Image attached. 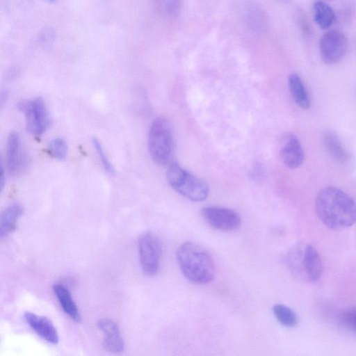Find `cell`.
Listing matches in <instances>:
<instances>
[{"instance_id":"obj_25","label":"cell","mask_w":356,"mask_h":356,"mask_svg":"<svg viewBox=\"0 0 356 356\" xmlns=\"http://www.w3.org/2000/svg\"><path fill=\"white\" fill-rule=\"evenodd\" d=\"M43 1L51 3V2H54L56 0H43Z\"/></svg>"},{"instance_id":"obj_24","label":"cell","mask_w":356,"mask_h":356,"mask_svg":"<svg viewBox=\"0 0 356 356\" xmlns=\"http://www.w3.org/2000/svg\"><path fill=\"white\" fill-rule=\"evenodd\" d=\"M55 38V32L51 28L44 29L39 35V42L42 44H51Z\"/></svg>"},{"instance_id":"obj_23","label":"cell","mask_w":356,"mask_h":356,"mask_svg":"<svg viewBox=\"0 0 356 356\" xmlns=\"http://www.w3.org/2000/svg\"><path fill=\"white\" fill-rule=\"evenodd\" d=\"M341 324L347 329L356 333V311L350 309L345 311L340 316Z\"/></svg>"},{"instance_id":"obj_20","label":"cell","mask_w":356,"mask_h":356,"mask_svg":"<svg viewBox=\"0 0 356 356\" xmlns=\"http://www.w3.org/2000/svg\"><path fill=\"white\" fill-rule=\"evenodd\" d=\"M161 15L169 19L177 17L180 13L181 0H154Z\"/></svg>"},{"instance_id":"obj_14","label":"cell","mask_w":356,"mask_h":356,"mask_svg":"<svg viewBox=\"0 0 356 356\" xmlns=\"http://www.w3.org/2000/svg\"><path fill=\"white\" fill-rule=\"evenodd\" d=\"M53 291L64 312L75 322H80L81 316L70 291L61 284H55Z\"/></svg>"},{"instance_id":"obj_26","label":"cell","mask_w":356,"mask_h":356,"mask_svg":"<svg viewBox=\"0 0 356 356\" xmlns=\"http://www.w3.org/2000/svg\"><path fill=\"white\" fill-rule=\"evenodd\" d=\"M355 311H356V309H355Z\"/></svg>"},{"instance_id":"obj_7","label":"cell","mask_w":356,"mask_h":356,"mask_svg":"<svg viewBox=\"0 0 356 356\" xmlns=\"http://www.w3.org/2000/svg\"><path fill=\"white\" fill-rule=\"evenodd\" d=\"M138 252L144 273L150 276L156 275L161 254V247L157 236L150 232L143 234L138 240Z\"/></svg>"},{"instance_id":"obj_8","label":"cell","mask_w":356,"mask_h":356,"mask_svg":"<svg viewBox=\"0 0 356 356\" xmlns=\"http://www.w3.org/2000/svg\"><path fill=\"white\" fill-rule=\"evenodd\" d=\"M348 46V38L342 31L331 30L326 32L319 42L322 60L327 65L339 63L346 55Z\"/></svg>"},{"instance_id":"obj_15","label":"cell","mask_w":356,"mask_h":356,"mask_svg":"<svg viewBox=\"0 0 356 356\" xmlns=\"http://www.w3.org/2000/svg\"><path fill=\"white\" fill-rule=\"evenodd\" d=\"M24 209L21 204L14 203L6 208L0 218V237H6L16 228L17 221L23 214Z\"/></svg>"},{"instance_id":"obj_16","label":"cell","mask_w":356,"mask_h":356,"mask_svg":"<svg viewBox=\"0 0 356 356\" xmlns=\"http://www.w3.org/2000/svg\"><path fill=\"white\" fill-rule=\"evenodd\" d=\"M289 90L293 100L300 107L307 109L310 106V99L302 79L298 74L293 73L288 79Z\"/></svg>"},{"instance_id":"obj_21","label":"cell","mask_w":356,"mask_h":356,"mask_svg":"<svg viewBox=\"0 0 356 356\" xmlns=\"http://www.w3.org/2000/svg\"><path fill=\"white\" fill-rule=\"evenodd\" d=\"M49 149L54 157L63 160L67 154L68 146L63 138H56L49 142Z\"/></svg>"},{"instance_id":"obj_19","label":"cell","mask_w":356,"mask_h":356,"mask_svg":"<svg viewBox=\"0 0 356 356\" xmlns=\"http://www.w3.org/2000/svg\"><path fill=\"white\" fill-rule=\"evenodd\" d=\"M273 312L278 322L285 327H291L298 323V318L295 312L284 305H274Z\"/></svg>"},{"instance_id":"obj_3","label":"cell","mask_w":356,"mask_h":356,"mask_svg":"<svg viewBox=\"0 0 356 356\" xmlns=\"http://www.w3.org/2000/svg\"><path fill=\"white\" fill-rule=\"evenodd\" d=\"M148 149L158 165L168 166L173 161L174 140L170 122L163 118L155 119L149 128Z\"/></svg>"},{"instance_id":"obj_6","label":"cell","mask_w":356,"mask_h":356,"mask_svg":"<svg viewBox=\"0 0 356 356\" xmlns=\"http://www.w3.org/2000/svg\"><path fill=\"white\" fill-rule=\"evenodd\" d=\"M18 107L24 113L28 131L35 137L41 136L49 125L47 108L42 98L24 100Z\"/></svg>"},{"instance_id":"obj_10","label":"cell","mask_w":356,"mask_h":356,"mask_svg":"<svg viewBox=\"0 0 356 356\" xmlns=\"http://www.w3.org/2000/svg\"><path fill=\"white\" fill-rule=\"evenodd\" d=\"M6 163L8 172L15 176L22 173L28 164L20 136L15 131L10 132L7 138Z\"/></svg>"},{"instance_id":"obj_22","label":"cell","mask_w":356,"mask_h":356,"mask_svg":"<svg viewBox=\"0 0 356 356\" xmlns=\"http://www.w3.org/2000/svg\"><path fill=\"white\" fill-rule=\"evenodd\" d=\"M92 143L95 150L97 152V155L101 160L102 164L104 170L109 174L113 175L115 172L114 167L105 152L104 147L100 141L97 138L92 139Z\"/></svg>"},{"instance_id":"obj_17","label":"cell","mask_w":356,"mask_h":356,"mask_svg":"<svg viewBox=\"0 0 356 356\" xmlns=\"http://www.w3.org/2000/svg\"><path fill=\"white\" fill-rule=\"evenodd\" d=\"M314 19L323 29L330 28L334 22L335 14L333 9L325 2L317 1L313 6Z\"/></svg>"},{"instance_id":"obj_4","label":"cell","mask_w":356,"mask_h":356,"mask_svg":"<svg viewBox=\"0 0 356 356\" xmlns=\"http://www.w3.org/2000/svg\"><path fill=\"white\" fill-rule=\"evenodd\" d=\"M168 167L167 180L175 191L194 202H202L207 198L209 187L204 180L189 173L175 161Z\"/></svg>"},{"instance_id":"obj_18","label":"cell","mask_w":356,"mask_h":356,"mask_svg":"<svg viewBox=\"0 0 356 356\" xmlns=\"http://www.w3.org/2000/svg\"><path fill=\"white\" fill-rule=\"evenodd\" d=\"M324 143L329 154L336 161L343 163L348 160V152L334 133L329 131L325 132L324 134Z\"/></svg>"},{"instance_id":"obj_1","label":"cell","mask_w":356,"mask_h":356,"mask_svg":"<svg viewBox=\"0 0 356 356\" xmlns=\"http://www.w3.org/2000/svg\"><path fill=\"white\" fill-rule=\"evenodd\" d=\"M316 211L327 227L339 230L356 222V204L342 190L332 186L321 189L316 197Z\"/></svg>"},{"instance_id":"obj_13","label":"cell","mask_w":356,"mask_h":356,"mask_svg":"<svg viewBox=\"0 0 356 356\" xmlns=\"http://www.w3.org/2000/svg\"><path fill=\"white\" fill-rule=\"evenodd\" d=\"M24 318L29 327L42 339L51 344L58 343V332L49 318L29 312L24 314Z\"/></svg>"},{"instance_id":"obj_11","label":"cell","mask_w":356,"mask_h":356,"mask_svg":"<svg viewBox=\"0 0 356 356\" xmlns=\"http://www.w3.org/2000/svg\"><path fill=\"white\" fill-rule=\"evenodd\" d=\"M97 327L103 333V346L112 353H121L124 350V342L121 337L118 324L110 318H102L97 322Z\"/></svg>"},{"instance_id":"obj_12","label":"cell","mask_w":356,"mask_h":356,"mask_svg":"<svg viewBox=\"0 0 356 356\" xmlns=\"http://www.w3.org/2000/svg\"><path fill=\"white\" fill-rule=\"evenodd\" d=\"M280 157L282 163L291 169L298 168L302 164L304 150L296 136L289 134L286 137L280 149Z\"/></svg>"},{"instance_id":"obj_2","label":"cell","mask_w":356,"mask_h":356,"mask_svg":"<svg viewBox=\"0 0 356 356\" xmlns=\"http://www.w3.org/2000/svg\"><path fill=\"white\" fill-rule=\"evenodd\" d=\"M177 259L182 273L190 281L206 284L213 279V258L200 245L192 241L182 243L177 249Z\"/></svg>"},{"instance_id":"obj_9","label":"cell","mask_w":356,"mask_h":356,"mask_svg":"<svg viewBox=\"0 0 356 356\" xmlns=\"http://www.w3.org/2000/svg\"><path fill=\"white\" fill-rule=\"evenodd\" d=\"M202 214L210 226L222 231L236 229L241 223V219L238 213L225 207H206L202 209Z\"/></svg>"},{"instance_id":"obj_5","label":"cell","mask_w":356,"mask_h":356,"mask_svg":"<svg viewBox=\"0 0 356 356\" xmlns=\"http://www.w3.org/2000/svg\"><path fill=\"white\" fill-rule=\"evenodd\" d=\"M291 256L292 268L301 278L309 282H315L320 278L323 272V261L313 245H301L294 249Z\"/></svg>"}]
</instances>
